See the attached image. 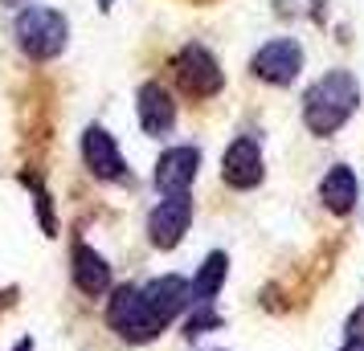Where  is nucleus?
<instances>
[{"mask_svg": "<svg viewBox=\"0 0 364 351\" xmlns=\"http://www.w3.org/2000/svg\"><path fill=\"white\" fill-rule=\"evenodd\" d=\"M344 351H364V339H348V347Z\"/></svg>", "mask_w": 364, "mask_h": 351, "instance_id": "nucleus-17", "label": "nucleus"}, {"mask_svg": "<svg viewBox=\"0 0 364 351\" xmlns=\"http://www.w3.org/2000/svg\"><path fill=\"white\" fill-rule=\"evenodd\" d=\"M172 74H176L181 90L193 94V99H213L217 90L225 86V74H221L217 57L205 45H184L176 53V62H172Z\"/></svg>", "mask_w": 364, "mask_h": 351, "instance_id": "nucleus-4", "label": "nucleus"}, {"mask_svg": "<svg viewBox=\"0 0 364 351\" xmlns=\"http://www.w3.org/2000/svg\"><path fill=\"white\" fill-rule=\"evenodd\" d=\"M99 4H102V13H107V9H111V4H115V0H99Z\"/></svg>", "mask_w": 364, "mask_h": 351, "instance_id": "nucleus-19", "label": "nucleus"}, {"mask_svg": "<svg viewBox=\"0 0 364 351\" xmlns=\"http://www.w3.org/2000/svg\"><path fill=\"white\" fill-rule=\"evenodd\" d=\"M21 180H25V184L33 188V196H37V213H41V225H46V233L53 237V217H50V192H46V188H41V184H37V176H29V172H25Z\"/></svg>", "mask_w": 364, "mask_h": 351, "instance_id": "nucleus-15", "label": "nucleus"}, {"mask_svg": "<svg viewBox=\"0 0 364 351\" xmlns=\"http://www.w3.org/2000/svg\"><path fill=\"white\" fill-rule=\"evenodd\" d=\"M360 102V86L348 69H331L303 94V123L311 135H336Z\"/></svg>", "mask_w": 364, "mask_h": 351, "instance_id": "nucleus-1", "label": "nucleus"}, {"mask_svg": "<svg viewBox=\"0 0 364 351\" xmlns=\"http://www.w3.org/2000/svg\"><path fill=\"white\" fill-rule=\"evenodd\" d=\"M82 160H86V167H90L99 180H119V176H123V155H119L115 139L102 131V127H86Z\"/></svg>", "mask_w": 364, "mask_h": 351, "instance_id": "nucleus-10", "label": "nucleus"}, {"mask_svg": "<svg viewBox=\"0 0 364 351\" xmlns=\"http://www.w3.org/2000/svg\"><path fill=\"white\" fill-rule=\"evenodd\" d=\"M356 196H360V184H356V172L344 164H336L319 180V201H323V208L328 213H336V217H344V213H352L356 208Z\"/></svg>", "mask_w": 364, "mask_h": 351, "instance_id": "nucleus-11", "label": "nucleus"}, {"mask_svg": "<svg viewBox=\"0 0 364 351\" xmlns=\"http://www.w3.org/2000/svg\"><path fill=\"white\" fill-rule=\"evenodd\" d=\"M188 221H193V201H188L184 192L181 196H164V201L151 208V217H148L151 245H156V250H172V245L184 237Z\"/></svg>", "mask_w": 364, "mask_h": 351, "instance_id": "nucleus-6", "label": "nucleus"}, {"mask_svg": "<svg viewBox=\"0 0 364 351\" xmlns=\"http://www.w3.org/2000/svg\"><path fill=\"white\" fill-rule=\"evenodd\" d=\"M217 323H221V318H217L213 311H193V318H188V327H184V331H188V339H193V335H205V331H213Z\"/></svg>", "mask_w": 364, "mask_h": 351, "instance_id": "nucleus-16", "label": "nucleus"}, {"mask_svg": "<svg viewBox=\"0 0 364 351\" xmlns=\"http://www.w3.org/2000/svg\"><path fill=\"white\" fill-rule=\"evenodd\" d=\"M254 78H262L270 86H291L303 69V45L295 37H279V41H266L262 50L250 57Z\"/></svg>", "mask_w": 364, "mask_h": 351, "instance_id": "nucleus-5", "label": "nucleus"}, {"mask_svg": "<svg viewBox=\"0 0 364 351\" xmlns=\"http://www.w3.org/2000/svg\"><path fill=\"white\" fill-rule=\"evenodd\" d=\"M144 294H148L151 311L164 318V323H172L193 302V286L184 282V278H176V274H168V278H156V282L144 286Z\"/></svg>", "mask_w": 364, "mask_h": 351, "instance_id": "nucleus-12", "label": "nucleus"}, {"mask_svg": "<svg viewBox=\"0 0 364 351\" xmlns=\"http://www.w3.org/2000/svg\"><path fill=\"white\" fill-rule=\"evenodd\" d=\"M13 351H33V339H21V343H17Z\"/></svg>", "mask_w": 364, "mask_h": 351, "instance_id": "nucleus-18", "label": "nucleus"}, {"mask_svg": "<svg viewBox=\"0 0 364 351\" xmlns=\"http://www.w3.org/2000/svg\"><path fill=\"white\" fill-rule=\"evenodd\" d=\"M107 323H111L123 339H132V343H148V339H156V335L168 327L164 318L151 311L144 286H119L111 306H107Z\"/></svg>", "mask_w": 364, "mask_h": 351, "instance_id": "nucleus-3", "label": "nucleus"}, {"mask_svg": "<svg viewBox=\"0 0 364 351\" xmlns=\"http://www.w3.org/2000/svg\"><path fill=\"white\" fill-rule=\"evenodd\" d=\"M225 269H230V257H225V253H209V257H205L200 274L193 278V306H209V302H213V294L221 290V282H225Z\"/></svg>", "mask_w": 364, "mask_h": 351, "instance_id": "nucleus-14", "label": "nucleus"}, {"mask_svg": "<svg viewBox=\"0 0 364 351\" xmlns=\"http://www.w3.org/2000/svg\"><path fill=\"white\" fill-rule=\"evenodd\" d=\"M13 33H17V45L29 57H37V62H50V57H58V53L66 50L70 41V25L62 13H53V9H25V13H17V25H13Z\"/></svg>", "mask_w": 364, "mask_h": 351, "instance_id": "nucleus-2", "label": "nucleus"}, {"mask_svg": "<svg viewBox=\"0 0 364 351\" xmlns=\"http://www.w3.org/2000/svg\"><path fill=\"white\" fill-rule=\"evenodd\" d=\"M266 167H262V147H258V139H233L230 151H225V160H221V180L230 188H254L262 184Z\"/></svg>", "mask_w": 364, "mask_h": 351, "instance_id": "nucleus-7", "label": "nucleus"}, {"mask_svg": "<svg viewBox=\"0 0 364 351\" xmlns=\"http://www.w3.org/2000/svg\"><path fill=\"white\" fill-rule=\"evenodd\" d=\"M74 286L90 294V299H99L111 290V266H107V257L95 253L90 245H78L74 250Z\"/></svg>", "mask_w": 364, "mask_h": 351, "instance_id": "nucleus-13", "label": "nucleus"}, {"mask_svg": "<svg viewBox=\"0 0 364 351\" xmlns=\"http://www.w3.org/2000/svg\"><path fill=\"white\" fill-rule=\"evenodd\" d=\"M139 123H144V131L156 135V139L172 131V123H176V102H172V94H168L160 82L139 86Z\"/></svg>", "mask_w": 364, "mask_h": 351, "instance_id": "nucleus-9", "label": "nucleus"}, {"mask_svg": "<svg viewBox=\"0 0 364 351\" xmlns=\"http://www.w3.org/2000/svg\"><path fill=\"white\" fill-rule=\"evenodd\" d=\"M197 167H200V151L197 147H168L156 164V188L164 196H181L188 192V184L197 180Z\"/></svg>", "mask_w": 364, "mask_h": 351, "instance_id": "nucleus-8", "label": "nucleus"}]
</instances>
